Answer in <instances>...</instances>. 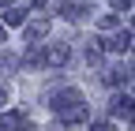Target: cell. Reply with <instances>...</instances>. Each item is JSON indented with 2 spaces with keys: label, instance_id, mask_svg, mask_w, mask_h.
<instances>
[{
  "label": "cell",
  "instance_id": "cell-1",
  "mask_svg": "<svg viewBox=\"0 0 135 131\" xmlns=\"http://www.w3.org/2000/svg\"><path fill=\"white\" fill-rule=\"evenodd\" d=\"M68 45H49V49H41V64H53V68H60V64H68Z\"/></svg>",
  "mask_w": 135,
  "mask_h": 131
},
{
  "label": "cell",
  "instance_id": "cell-2",
  "mask_svg": "<svg viewBox=\"0 0 135 131\" xmlns=\"http://www.w3.org/2000/svg\"><path fill=\"white\" fill-rule=\"evenodd\" d=\"M71 105H83V94H79V90H60V94L53 97V109H56V112L71 109Z\"/></svg>",
  "mask_w": 135,
  "mask_h": 131
},
{
  "label": "cell",
  "instance_id": "cell-3",
  "mask_svg": "<svg viewBox=\"0 0 135 131\" xmlns=\"http://www.w3.org/2000/svg\"><path fill=\"white\" fill-rule=\"evenodd\" d=\"M113 116H131V94H116L113 97Z\"/></svg>",
  "mask_w": 135,
  "mask_h": 131
},
{
  "label": "cell",
  "instance_id": "cell-4",
  "mask_svg": "<svg viewBox=\"0 0 135 131\" xmlns=\"http://www.w3.org/2000/svg\"><path fill=\"white\" fill-rule=\"evenodd\" d=\"M0 19H4V23H8V26H19V23H23V19H26V8H23V4H15V8H8V11H4V15H0Z\"/></svg>",
  "mask_w": 135,
  "mask_h": 131
},
{
  "label": "cell",
  "instance_id": "cell-5",
  "mask_svg": "<svg viewBox=\"0 0 135 131\" xmlns=\"http://www.w3.org/2000/svg\"><path fill=\"white\" fill-rule=\"evenodd\" d=\"M45 34H49V19H38V23L26 26V41H38V38H45Z\"/></svg>",
  "mask_w": 135,
  "mask_h": 131
},
{
  "label": "cell",
  "instance_id": "cell-6",
  "mask_svg": "<svg viewBox=\"0 0 135 131\" xmlns=\"http://www.w3.org/2000/svg\"><path fill=\"white\" fill-rule=\"evenodd\" d=\"M105 49H113V53H128V49H131V30H124V34H116Z\"/></svg>",
  "mask_w": 135,
  "mask_h": 131
},
{
  "label": "cell",
  "instance_id": "cell-7",
  "mask_svg": "<svg viewBox=\"0 0 135 131\" xmlns=\"http://www.w3.org/2000/svg\"><path fill=\"white\" fill-rule=\"evenodd\" d=\"M60 116H64L68 124H83V120H86V109H83V105H71V109H64Z\"/></svg>",
  "mask_w": 135,
  "mask_h": 131
},
{
  "label": "cell",
  "instance_id": "cell-8",
  "mask_svg": "<svg viewBox=\"0 0 135 131\" xmlns=\"http://www.w3.org/2000/svg\"><path fill=\"white\" fill-rule=\"evenodd\" d=\"M19 120H23V116H0V131H15Z\"/></svg>",
  "mask_w": 135,
  "mask_h": 131
},
{
  "label": "cell",
  "instance_id": "cell-9",
  "mask_svg": "<svg viewBox=\"0 0 135 131\" xmlns=\"http://www.w3.org/2000/svg\"><path fill=\"white\" fill-rule=\"evenodd\" d=\"M116 23H120V19H116V15H105V19H101V30H113Z\"/></svg>",
  "mask_w": 135,
  "mask_h": 131
},
{
  "label": "cell",
  "instance_id": "cell-10",
  "mask_svg": "<svg viewBox=\"0 0 135 131\" xmlns=\"http://www.w3.org/2000/svg\"><path fill=\"white\" fill-rule=\"evenodd\" d=\"M113 8L116 11H131V0H113Z\"/></svg>",
  "mask_w": 135,
  "mask_h": 131
},
{
  "label": "cell",
  "instance_id": "cell-11",
  "mask_svg": "<svg viewBox=\"0 0 135 131\" xmlns=\"http://www.w3.org/2000/svg\"><path fill=\"white\" fill-rule=\"evenodd\" d=\"M94 131H116V127H113L109 120H101V124H94Z\"/></svg>",
  "mask_w": 135,
  "mask_h": 131
}]
</instances>
